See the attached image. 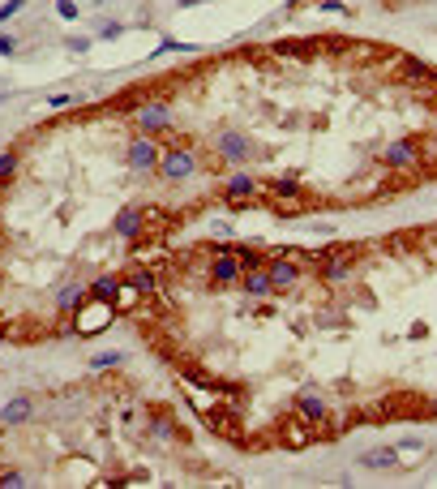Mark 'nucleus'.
<instances>
[{"mask_svg": "<svg viewBox=\"0 0 437 489\" xmlns=\"http://www.w3.org/2000/svg\"><path fill=\"white\" fill-rule=\"evenodd\" d=\"M73 103H82V99H77V95H65V90H51V95H47V108H51V112H69Z\"/></svg>", "mask_w": 437, "mask_h": 489, "instance_id": "nucleus-20", "label": "nucleus"}, {"mask_svg": "<svg viewBox=\"0 0 437 489\" xmlns=\"http://www.w3.org/2000/svg\"><path fill=\"white\" fill-rule=\"evenodd\" d=\"M120 283H124L120 275H99V279L90 283V296H94V300H112V305H116V292H120Z\"/></svg>", "mask_w": 437, "mask_h": 489, "instance_id": "nucleus-18", "label": "nucleus"}, {"mask_svg": "<svg viewBox=\"0 0 437 489\" xmlns=\"http://www.w3.org/2000/svg\"><path fill=\"white\" fill-rule=\"evenodd\" d=\"M236 257H240V266H245V271H253V266H266V262H262V253H257V249H249V245H240V249H236Z\"/></svg>", "mask_w": 437, "mask_h": 489, "instance_id": "nucleus-25", "label": "nucleus"}, {"mask_svg": "<svg viewBox=\"0 0 437 489\" xmlns=\"http://www.w3.org/2000/svg\"><path fill=\"white\" fill-rule=\"evenodd\" d=\"M257 189H262V180H257L253 172H231L227 185H223V198H227L231 211H245V206L257 198Z\"/></svg>", "mask_w": 437, "mask_h": 489, "instance_id": "nucleus-4", "label": "nucleus"}, {"mask_svg": "<svg viewBox=\"0 0 437 489\" xmlns=\"http://www.w3.org/2000/svg\"><path fill=\"white\" fill-rule=\"evenodd\" d=\"M120 360H124L120 352H99V356H90V369H116Z\"/></svg>", "mask_w": 437, "mask_h": 489, "instance_id": "nucleus-24", "label": "nucleus"}, {"mask_svg": "<svg viewBox=\"0 0 437 489\" xmlns=\"http://www.w3.org/2000/svg\"><path fill=\"white\" fill-rule=\"evenodd\" d=\"M26 5H31V0H5V5H0V22H9V17H17Z\"/></svg>", "mask_w": 437, "mask_h": 489, "instance_id": "nucleus-27", "label": "nucleus"}, {"mask_svg": "<svg viewBox=\"0 0 437 489\" xmlns=\"http://www.w3.org/2000/svg\"><path fill=\"white\" fill-rule=\"evenodd\" d=\"M112 227H116V237H120V241L142 237V206H120L116 219H112Z\"/></svg>", "mask_w": 437, "mask_h": 489, "instance_id": "nucleus-11", "label": "nucleus"}, {"mask_svg": "<svg viewBox=\"0 0 437 489\" xmlns=\"http://www.w3.org/2000/svg\"><path fill=\"white\" fill-rule=\"evenodd\" d=\"M17 47H22V43H17L13 35H0V56H17Z\"/></svg>", "mask_w": 437, "mask_h": 489, "instance_id": "nucleus-29", "label": "nucleus"}, {"mask_svg": "<svg viewBox=\"0 0 437 489\" xmlns=\"http://www.w3.org/2000/svg\"><path fill=\"white\" fill-rule=\"evenodd\" d=\"M395 463H399V451H395V447H377V451L356 455V468H373V472H381V468H395Z\"/></svg>", "mask_w": 437, "mask_h": 489, "instance_id": "nucleus-13", "label": "nucleus"}, {"mask_svg": "<svg viewBox=\"0 0 437 489\" xmlns=\"http://www.w3.org/2000/svg\"><path fill=\"white\" fill-rule=\"evenodd\" d=\"M381 163L390 172H416L420 168V138H395L381 146Z\"/></svg>", "mask_w": 437, "mask_h": 489, "instance_id": "nucleus-2", "label": "nucleus"}, {"mask_svg": "<svg viewBox=\"0 0 437 489\" xmlns=\"http://www.w3.org/2000/svg\"><path fill=\"white\" fill-rule=\"evenodd\" d=\"M240 275H245V266H240L236 249H223V253H215V262H211V279H215V288L240 283Z\"/></svg>", "mask_w": 437, "mask_h": 489, "instance_id": "nucleus-9", "label": "nucleus"}, {"mask_svg": "<svg viewBox=\"0 0 437 489\" xmlns=\"http://www.w3.org/2000/svg\"><path fill=\"white\" fill-rule=\"evenodd\" d=\"M313 266H318V275H326V279H334V283L352 279V262H347V257H334V253H313Z\"/></svg>", "mask_w": 437, "mask_h": 489, "instance_id": "nucleus-12", "label": "nucleus"}, {"mask_svg": "<svg viewBox=\"0 0 437 489\" xmlns=\"http://www.w3.org/2000/svg\"><path fill=\"white\" fill-rule=\"evenodd\" d=\"M82 305H86V283H82V279L65 283V288H60V296H56V309H60V314H77Z\"/></svg>", "mask_w": 437, "mask_h": 489, "instance_id": "nucleus-15", "label": "nucleus"}, {"mask_svg": "<svg viewBox=\"0 0 437 489\" xmlns=\"http://www.w3.org/2000/svg\"><path fill=\"white\" fill-rule=\"evenodd\" d=\"M129 283H133L138 292H154V288H159V279H154L150 271H129Z\"/></svg>", "mask_w": 437, "mask_h": 489, "instance_id": "nucleus-22", "label": "nucleus"}, {"mask_svg": "<svg viewBox=\"0 0 437 489\" xmlns=\"http://www.w3.org/2000/svg\"><path fill=\"white\" fill-rule=\"evenodd\" d=\"M240 288L253 296V300H262V296H270L274 288H270V275H266V266H253V271H245L240 275Z\"/></svg>", "mask_w": 437, "mask_h": 489, "instance_id": "nucleus-16", "label": "nucleus"}, {"mask_svg": "<svg viewBox=\"0 0 437 489\" xmlns=\"http://www.w3.org/2000/svg\"><path fill=\"white\" fill-rule=\"evenodd\" d=\"M116 305H120V309H133V305H138V288H133V283H120Z\"/></svg>", "mask_w": 437, "mask_h": 489, "instance_id": "nucleus-26", "label": "nucleus"}, {"mask_svg": "<svg viewBox=\"0 0 437 489\" xmlns=\"http://www.w3.org/2000/svg\"><path fill=\"white\" fill-rule=\"evenodd\" d=\"M266 275H270V288H274V292H292L296 283H300V266H296V257H288V253L270 257V262H266Z\"/></svg>", "mask_w": 437, "mask_h": 489, "instance_id": "nucleus-7", "label": "nucleus"}, {"mask_svg": "<svg viewBox=\"0 0 437 489\" xmlns=\"http://www.w3.org/2000/svg\"><path fill=\"white\" fill-rule=\"evenodd\" d=\"M283 438H292V442H296V447H300V442H304V438H308V433H304V429H300V425H288V433H283Z\"/></svg>", "mask_w": 437, "mask_h": 489, "instance_id": "nucleus-30", "label": "nucleus"}, {"mask_svg": "<svg viewBox=\"0 0 437 489\" xmlns=\"http://www.w3.org/2000/svg\"><path fill=\"white\" fill-rule=\"evenodd\" d=\"M0 189H5V185H0Z\"/></svg>", "mask_w": 437, "mask_h": 489, "instance_id": "nucleus-33", "label": "nucleus"}, {"mask_svg": "<svg viewBox=\"0 0 437 489\" xmlns=\"http://www.w3.org/2000/svg\"><path fill=\"white\" fill-rule=\"evenodd\" d=\"M138 125H142V134H163V129L172 125V108H167V99H146L142 108H138Z\"/></svg>", "mask_w": 437, "mask_h": 489, "instance_id": "nucleus-8", "label": "nucleus"}, {"mask_svg": "<svg viewBox=\"0 0 437 489\" xmlns=\"http://www.w3.org/2000/svg\"><path fill=\"white\" fill-rule=\"evenodd\" d=\"M56 17L60 22H77L82 17V5H77V0H56Z\"/></svg>", "mask_w": 437, "mask_h": 489, "instance_id": "nucleus-23", "label": "nucleus"}, {"mask_svg": "<svg viewBox=\"0 0 437 489\" xmlns=\"http://www.w3.org/2000/svg\"><path fill=\"white\" fill-rule=\"evenodd\" d=\"M159 142H154L150 134H138V138H129V150H124V159H129V172L133 176H150V172H159Z\"/></svg>", "mask_w": 437, "mask_h": 489, "instance_id": "nucleus-1", "label": "nucleus"}, {"mask_svg": "<svg viewBox=\"0 0 437 489\" xmlns=\"http://www.w3.org/2000/svg\"><path fill=\"white\" fill-rule=\"evenodd\" d=\"M433 417H437V403H433Z\"/></svg>", "mask_w": 437, "mask_h": 489, "instance_id": "nucleus-32", "label": "nucleus"}, {"mask_svg": "<svg viewBox=\"0 0 437 489\" xmlns=\"http://www.w3.org/2000/svg\"><path fill=\"white\" fill-rule=\"evenodd\" d=\"M215 154L223 163H245L249 154H253V142L240 138L236 129H223V134H215Z\"/></svg>", "mask_w": 437, "mask_h": 489, "instance_id": "nucleus-6", "label": "nucleus"}, {"mask_svg": "<svg viewBox=\"0 0 437 489\" xmlns=\"http://www.w3.org/2000/svg\"><path fill=\"white\" fill-rule=\"evenodd\" d=\"M17 168H22L17 150H5V154H0V185H13V180H17Z\"/></svg>", "mask_w": 437, "mask_h": 489, "instance_id": "nucleus-19", "label": "nucleus"}, {"mask_svg": "<svg viewBox=\"0 0 437 489\" xmlns=\"http://www.w3.org/2000/svg\"><path fill=\"white\" fill-rule=\"evenodd\" d=\"M22 485H31L22 468H0V489H22Z\"/></svg>", "mask_w": 437, "mask_h": 489, "instance_id": "nucleus-21", "label": "nucleus"}, {"mask_svg": "<svg viewBox=\"0 0 437 489\" xmlns=\"http://www.w3.org/2000/svg\"><path fill=\"white\" fill-rule=\"evenodd\" d=\"M193 5H206V0H176V9H193Z\"/></svg>", "mask_w": 437, "mask_h": 489, "instance_id": "nucleus-31", "label": "nucleus"}, {"mask_svg": "<svg viewBox=\"0 0 437 489\" xmlns=\"http://www.w3.org/2000/svg\"><path fill=\"white\" fill-rule=\"evenodd\" d=\"M124 35V22H103L99 26V39H120Z\"/></svg>", "mask_w": 437, "mask_h": 489, "instance_id": "nucleus-28", "label": "nucleus"}, {"mask_svg": "<svg viewBox=\"0 0 437 489\" xmlns=\"http://www.w3.org/2000/svg\"><path fill=\"white\" fill-rule=\"evenodd\" d=\"M112 318H116V305H112V300H90L86 309H77L73 330H77V335H99Z\"/></svg>", "mask_w": 437, "mask_h": 489, "instance_id": "nucleus-5", "label": "nucleus"}, {"mask_svg": "<svg viewBox=\"0 0 437 489\" xmlns=\"http://www.w3.org/2000/svg\"><path fill=\"white\" fill-rule=\"evenodd\" d=\"M326 417H330V408H326V399L308 386V391H300V399H296V421H304V425H326Z\"/></svg>", "mask_w": 437, "mask_h": 489, "instance_id": "nucleus-10", "label": "nucleus"}, {"mask_svg": "<svg viewBox=\"0 0 437 489\" xmlns=\"http://www.w3.org/2000/svg\"><path fill=\"white\" fill-rule=\"evenodd\" d=\"M197 172V154L189 146H172L159 154V176L167 180V185H180V180H189Z\"/></svg>", "mask_w": 437, "mask_h": 489, "instance_id": "nucleus-3", "label": "nucleus"}, {"mask_svg": "<svg viewBox=\"0 0 437 489\" xmlns=\"http://www.w3.org/2000/svg\"><path fill=\"white\" fill-rule=\"evenodd\" d=\"M31 417H35V403L26 399V395H13L5 408H0V421H5V425H26Z\"/></svg>", "mask_w": 437, "mask_h": 489, "instance_id": "nucleus-14", "label": "nucleus"}, {"mask_svg": "<svg viewBox=\"0 0 437 489\" xmlns=\"http://www.w3.org/2000/svg\"><path fill=\"white\" fill-rule=\"evenodd\" d=\"M270 193L279 198V202H300L304 193H300V180H296V172L292 176H279V180H270Z\"/></svg>", "mask_w": 437, "mask_h": 489, "instance_id": "nucleus-17", "label": "nucleus"}]
</instances>
